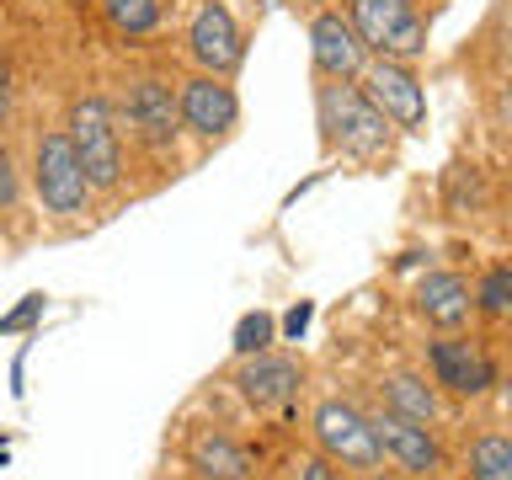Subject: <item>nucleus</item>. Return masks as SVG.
I'll return each instance as SVG.
<instances>
[{"label":"nucleus","mask_w":512,"mask_h":480,"mask_svg":"<svg viewBox=\"0 0 512 480\" xmlns=\"http://www.w3.org/2000/svg\"><path fill=\"white\" fill-rule=\"evenodd\" d=\"M502 411H507V422H512V379H502Z\"/></svg>","instance_id":"obj_25"},{"label":"nucleus","mask_w":512,"mask_h":480,"mask_svg":"<svg viewBox=\"0 0 512 480\" xmlns=\"http://www.w3.org/2000/svg\"><path fill=\"white\" fill-rule=\"evenodd\" d=\"M310 438H315V454H326L336 470L347 475H374L384 470V448H379V427L374 416L358 411L352 400H320L315 416H310Z\"/></svg>","instance_id":"obj_2"},{"label":"nucleus","mask_w":512,"mask_h":480,"mask_svg":"<svg viewBox=\"0 0 512 480\" xmlns=\"http://www.w3.org/2000/svg\"><path fill=\"white\" fill-rule=\"evenodd\" d=\"M102 16L123 38H144V32L160 27V0H102Z\"/></svg>","instance_id":"obj_18"},{"label":"nucleus","mask_w":512,"mask_h":480,"mask_svg":"<svg viewBox=\"0 0 512 480\" xmlns=\"http://www.w3.org/2000/svg\"><path fill=\"white\" fill-rule=\"evenodd\" d=\"M427 368H432V384H443L448 395H486L496 384V368L491 358L480 352L475 342H464V336H443V342H427Z\"/></svg>","instance_id":"obj_10"},{"label":"nucleus","mask_w":512,"mask_h":480,"mask_svg":"<svg viewBox=\"0 0 512 480\" xmlns=\"http://www.w3.org/2000/svg\"><path fill=\"white\" fill-rule=\"evenodd\" d=\"M176 102H182V128L198 139H224L240 118V102H235V86L224 75H192L176 86Z\"/></svg>","instance_id":"obj_9"},{"label":"nucleus","mask_w":512,"mask_h":480,"mask_svg":"<svg viewBox=\"0 0 512 480\" xmlns=\"http://www.w3.org/2000/svg\"><path fill=\"white\" fill-rule=\"evenodd\" d=\"M320 128H326L331 150H342L352 160L390 155V134H395V123L384 118V112L368 102V91L352 86V80H326V86H320Z\"/></svg>","instance_id":"obj_1"},{"label":"nucleus","mask_w":512,"mask_h":480,"mask_svg":"<svg viewBox=\"0 0 512 480\" xmlns=\"http://www.w3.org/2000/svg\"><path fill=\"white\" fill-rule=\"evenodd\" d=\"M304 326H310V304H299V310H288V331H304Z\"/></svg>","instance_id":"obj_24"},{"label":"nucleus","mask_w":512,"mask_h":480,"mask_svg":"<svg viewBox=\"0 0 512 480\" xmlns=\"http://www.w3.org/2000/svg\"><path fill=\"white\" fill-rule=\"evenodd\" d=\"M187 470L198 480H256L251 448L224 427H198L187 438Z\"/></svg>","instance_id":"obj_14"},{"label":"nucleus","mask_w":512,"mask_h":480,"mask_svg":"<svg viewBox=\"0 0 512 480\" xmlns=\"http://www.w3.org/2000/svg\"><path fill=\"white\" fill-rule=\"evenodd\" d=\"M470 480H512V438L507 432H480L470 443Z\"/></svg>","instance_id":"obj_17"},{"label":"nucleus","mask_w":512,"mask_h":480,"mask_svg":"<svg viewBox=\"0 0 512 480\" xmlns=\"http://www.w3.org/2000/svg\"><path fill=\"white\" fill-rule=\"evenodd\" d=\"M235 384H240V395H246V406L256 411H278L288 406V400L299 395V384H304V368L294 358H283V352H251V358H240L235 368Z\"/></svg>","instance_id":"obj_12"},{"label":"nucleus","mask_w":512,"mask_h":480,"mask_svg":"<svg viewBox=\"0 0 512 480\" xmlns=\"http://www.w3.org/2000/svg\"><path fill=\"white\" fill-rule=\"evenodd\" d=\"M475 310H491V315H507L512 310V267L486 272V283L475 288Z\"/></svg>","instance_id":"obj_20"},{"label":"nucleus","mask_w":512,"mask_h":480,"mask_svg":"<svg viewBox=\"0 0 512 480\" xmlns=\"http://www.w3.org/2000/svg\"><path fill=\"white\" fill-rule=\"evenodd\" d=\"M32 192H38V203L59 219L86 214L91 176L80 166V155H75V144L64 128H48V134H38V144H32Z\"/></svg>","instance_id":"obj_3"},{"label":"nucleus","mask_w":512,"mask_h":480,"mask_svg":"<svg viewBox=\"0 0 512 480\" xmlns=\"http://www.w3.org/2000/svg\"><path fill=\"white\" fill-rule=\"evenodd\" d=\"M416 315L427 320V326L438 331H459L464 320L475 315V288L470 278H459V272H427L422 283H416Z\"/></svg>","instance_id":"obj_15"},{"label":"nucleus","mask_w":512,"mask_h":480,"mask_svg":"<svg viewBox=\"0 0 512 480\" xmlns=\"http://www.w3.org/2000/svg\"><path fill=\"white\" fill-rule=\"evenodd\" d=\"M6 112H11V75H6V64H0V123H6Z\"/></svg>","instance_id":"obj_23"},{"label":"nucleus","mask_w":512,"mask_h":480,"mask_svg":"<svg viewBox=\"0 0 512 480\" xmlns=\"http://www.w3.org/2000/svg\"><path fill=\"white\" fill-rule=\"evenodd\" d=\"M310 6H326V0H310Z\"/></svg>","instance_id":"obj_27"},{"label":"nucleus","mask_w":512,"mask_h":480,"mask_svg":"<svg viewBox=\"0 0 512 480\" xmlns=\"http://www.w3.org/2000/svg\"><path fill=\"white\" fill-rule=\"evenodd\" d=\"M310 54H315V70L326 80H358L363 64H368V48L358 38V27H352L342 11H315Z\"/></svg>","instance_id":"obj_13"},{"label":"nucleus","mask_w":512,"mask_h":480,"mask_svg":"<svg viewBox=\"0 0 512 480\" xmlns=\"http://www.w3.org/2000/svg\"><path fill=\"white\" fill-rule=\"evenodd\" d=\"M64 134H70L80 166H86V176H91V192H118V182H123V144H118V128H112V112H107L102 96L96 91L75 96L70 128H64Z\"/></svg>","instance_id":"obj_5"},{"label":"nucleus","mask_w":512,"mask_h":480,"mask_svg":"<svg viewBox=\"0 0 512 480\" xmlns=\"http://www.w3.org/2000/svg\"><path fill=\"white\" fill-rule=\"evenodd\" d=\"M272 331H278V320H272L267 310L240 315V326H235V352H240V358H251V352H267V347H272Z\"/></svg>","instance_id":"obj_19"},{"label":"nucleus","mask_w":512,"mask_h":480,"mask_svg":"<svg viewBox=\"0 0 512 480\" xmlns=\"http://www.w3.org/2000/svg\"><path fill=\"white\" fill-rule=\"evenodd\" d=\"M379 427V448H384V464H395L400 475H416V480H432L443 475V443L438 432H432L427 422H411V416H395V411H379L374 416Z\"/></svg>","instance_id":"obj_7"},{"label":"nucleus","mask_w":512,"mask_h":480,"mask_svg":"<svg viewBox=\"0 0 512 480\" xmlns=\"http://www.w3.org/2000/svg\"><path fill=\"white\" fill-rule=\"evenodd\" d=\"M347 22L358 27L368 54L416 64L427 54V16L416 11V0H352Z\"/></svg>","instance_id":"obj_4"},{"label":"nucleus","mask_w":512,"mask_h":480,"mask_svg":"<svg viewBox=\"0 0 512 480\" xmlns=\"http://www.w3.org/2000/svg\"><path fill=\"white\" fill-rule=\"evenodd\" d=\"M299 480H342V470H336L326 454H315V459H304V464H299Z\"/></svg>","instance_id":"obj_22"},{"label":"nucleus","mask_w":512,"mask_h":480,"mask_svg":"<svg viewBox=\"0 0 512 480\" xmlns=\"http://www.w3.org/2000/svg\"><path fill=\"white\" fill-rule=\"evenodd\" d=\"M128 128L150 144V150H171L176 134H182V102H176V91L166 80L144 75L128 86Z\"/></svg>","instance_id":"obj_11"},{"label":"nucleus","mask_w":512,"mask_h":480,"mask_svg":"<svg viewBox=\"0 0 512 480\" xmlns=\"http://www.w3.org/2000/svg\"><path fill=\"white\" fill-rule=\"evenodd\" d=\"M347 480H384V475H379V470H374V475H347Z\"/></svg>","instance_id":"obj_26"},{"label":"nucleus","mask_w":512,"mask_h":480,"mask_svg":"<svg viewBox=\"0 0 512 480\" xmlns=\"http://www.w3.org/2000/svg\"><path fill=\"white\" fill-rule=\"evenodd\" d=\"M379 395H384V411H395V416H411V422H438L443 416V400L438 390L422 379V374H411V368H400V374H384L379 384Z\"/></svg>","instance_id":"obj_16"},{"label":"nucleus","mask_w":512,"mask_h":480,"mask_svg":"<svg viewBox=\"0 0 512 480\" xmlns=\"http://www.w3.org/2000/svg\"><path fill=\"white\" fill-rule=\"evenodd\" d=\"M16 198H22V176H16V160L0 144V208H16Z\"/></svg>","instance_id":"obj_21"},{"label":"nucleus","mask_w":512,"mask_h":480,"mask_svg":"<svg viewBox=\"0 0 512 480\" xmlns=\"http://www.w3.org/2000/svg\"><path fill=\"white\" fill-rule=\"evenodd\" d=\"M187 54L198 64L203 75H235L240 59H246V38H240L230 6H219V0H203L198 16H192L187 27Z\"/></svg>","instance_id":"obj_8"},{"label":"nucleus","mask_w":512,"mask_h":480,"mask_svg":"<svg viewBox=\"0 0 512 480\" xmlns=\"http://www.w3.org/2000/svg\"><path fill=\"white\" fill-rule=\"evenodd\" d=\"M358 80H363L368 102H374L384 118L400 128V134H422V128H427V91H422V80H416L411 64L374 59V64H363Z\"/></svg>","instance_id":"obj_6"}]
</instances>
